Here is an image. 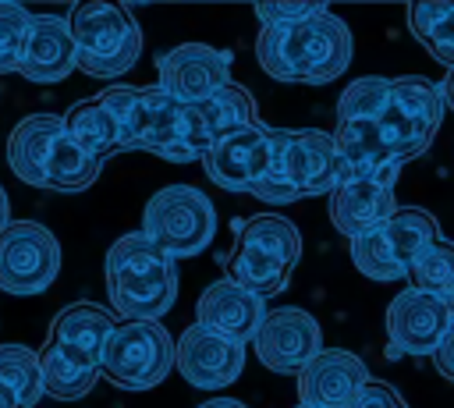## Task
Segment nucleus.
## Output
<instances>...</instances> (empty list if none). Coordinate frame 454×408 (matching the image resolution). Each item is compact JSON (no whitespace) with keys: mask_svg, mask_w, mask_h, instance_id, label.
<instances>
[{"mask_svg":"<svg viewBox=\"0 0 454 408\" xmlns=\"http://www.w3.org/2000/svg\"><path fill=\"white\" fill-rule=\"evenodd\" d=\"M99 99L117 121L121 149H138V142H142V85H106L99 92Z\"/></svg>","mask_w":454,"mask_h":408,"instance_id":"c756f323","label":"nucleus"},{"mask_svg":"<svg viewBox=\"0 0 454 408\" xmlns=\"http://www.w3.org/2000/svg\"><path fill=\"white\" fill-rule=\"evenodd\" d=\"M64 124H67V135L74 138V145L82 153H89L92 160H106L114 153H121V131H117V121L114 114L103 106L99 96L92 99H78L67 114H64Z\"/></svg>","mask_w":454,"mask_h":408,"instance_id":"b1692460","label":"nucleus"},{"mask_svg":"<svg viewBox=\"0 0 454 408\" xmlns=\"http://www.w3.org/2000/svg\"><path fill=\"white\" fill-rule=\"evenodd\" d=\"M262 319H266V302L255 298L252 291H245L241 284H234L231 277L213 280L195 302V323H202L206 330H213L220 337H231L238 344L255 341Z\"/></svg>","mask_w":454,"mask_h":408,"instance_id":"aec40b11","label":"nucleus"},{"mask_svg":"<svg viewBox=\"0 0 454 408\" xmlns=\"http://www.w3.org/2000/svg\"><path fill=\"white\" fill-rule=\"evenodd\" d=\"M156 85L188 106L209 103L213 96L234 85L231 57L206 43H181L163 57H156Z\"/></svg>","mask_w":454,"mask_h":408,"instance_id":"4468645a","label":"nucleus"},{"mask_svg":"<svg viewBox=\"0 0 454 408\" xmlns=\"http://www.w3.org/2000/svg\"><path fill=\"white\" fill-rule=\"evenodd\" d=\"M7 224H11V202H7V192L0 188V234L7 231Z\"/></svg>","mask_w":454,"mask_h":408,"instance_id":"e433bc0d","label":"nucleus"},{"mask_svg":"<svg viewBox=\"0 0 454 408\" xmlns=\"http://www.w3.org/2000/svg\"><path fill=\"white\" fill-rule=\"evenodd\" d=\"M60 273V241L35 220H11L0 234V291L43 294Z\"/></svg>","mask_w":454,"mask_h":408,"instance_id":"9b49d317","label":"nucleus"},{"mask_svg":"<svg viewBox=\"0 0 454 408\" xmlns=\"http://www.w3.org/2000/svg\"><path fill=\"white\" fill-rule=\"evenodd\" d=\"M340 184L333 135L316 128H273V170L255 192L262 202H298L326 195Z\"/></svg>","mask_w":454,"mask_h":408,"instance_id":"423d86ee","label":"nucleus"},{"mask_svg":"<svg viewBox=\"0 0 454 408\" xmlns=\"http://www.w3.org/2000/svg\"><path fill=\"white\" fill-rule=\"evenodd\" d=\"M351 408H408L404 397L390 387V383H380V380H369L362 387V394L351 401Z\"/></svg>","mask_w":454,"mask_h":408,"instance_id":"473e14b6","label":"nucleus"},{"mask_svg":"<svg viewBox=\"0 0 454 408\" xmlns=\"http://www.w3.org/2000/svg\"><path fill=\"white\" fill-rule=\"evenodd\" d=\"M174 369L199 390H223L245 369V344L220 337L202 323H192L177 337Z\"/></svg>","mask_w":454,"mask_h":408,"instance_id":"f3484780","label":"nucleus"},{"mask_svg":"<svg viewBox=\"0 0 454 408\" xmlns=\"http://www.w3.org/2000/svg\"><path fill=\"white\" fill-rule=\"evenodd\" d=\"M255 355L273 373H301L319 351H323V330L312 312L298 305L270 309L259 333H255Z\"/></svg>","mask_w":454,"mask_h":408,"instance_id":"dca6fc26","label":"nucleus"},{"mask_svg":"<svg viewBox=\"0 0 454 408\" xmlns=\"http://www.w3.org/2000/svg\"><path fill=\"white\" fill-rule=\"evenodd\" d=\"M433 365H436V373H440L443 380L454 383V326L447 330V337H443L440 348L433 351Z\"/></svg>","mask_w":454,"mask_h":408,"instance_id":"72a5a7b5","label":"nucleus"},{"mask_svg":"<svg viewBox=\"0 0 454 408\" xmlns=\"http://www.w3.org/2000/svg\"><path fill=\"white\" fill-rule=\"evenodd\" d=\"M39 358H43V387H46V397L78 401L99 380V362L71 351L60 341H46V348L39 351Z\"/></svg>","mask_w":454,"mask_h":408,"instance_id":"5701e85b","label":"nucleus"},{"mask_svg":"<svg viewBox=\"0 0 454 408\" xmlns=\"http://www.w3.org/2000/svg\"><path fill=\"white\" fill-rule=\"evenodd\" d=\"M174 351L177 341L167 333L163 323L117 319L99 358V376H106L121 390H149L163 383L167 373L174 369Z\"/></svg>","mask_w":454,"mask_h":408,"instance_id":"6e6552de","label":"nucleus"},{"mask_svg":"<svg viewBox=\"0 0 454 408\" xmlns=\"http://www.w3.org/2000/svg\"><path fill=\"white\" fill-rule=\"evenodd\" d=\"M78 67V50L67 18L57 14H32L25 50L18 60V75L35 85H53L64 82Z\"/></svg>","mask_w":454,"mask_h":408,"instance_id":"6ab92c4d","label":"nucleus"},{"mask_svg":"<svg viewBox=\"0 0 454 408\" xmlns=\"http://www.w3.org/2000/svg\"><path fill=\"white\" fill-rule=\"evenodd\" d=\"M0 383L14 394L18 408H35L46 397L39 351L25 344H0Z\"/></svg>","mask_w":454,"mask_h":408,"instance_id":"bb28decb","label":"nucleus"},{"mask_svg":"<svg viewBox=\"0 0 454 408\" xmlns=\"http://www.w3.org/2000/svg\"><path fill=\"white\" fill-rule=\"evenodd\" d=\"M326 7L323 4H259L255 7V18L262 21V28H273V25H298V21H309L316 14H323Z\"/></svg>","mask_w":454,"mask_h":408,"instance_id":"2f4dec72","label":"nucleus"},{"mask_svg":"<svg viewBox=\"0 0 454 408\" xmlns=\"http://www.w3.org/2000/svg\"><path fill=\"white\" fill-rule=\"evenodd\" d=\"M408 287L447 298V291L454 287V241L447 238H433L411 263L408 270Z\"/></svg>","mask_w":454,"mask_h":408,"instance_id":"cd10ccee","label":"nucleus"},{"mask_svg":"<svg viewBox=\"0 0 454 408\" xmlns=\"http://www.w3.org/2000/svg\"><path fill=\"white\" fill-rule=\"evenodd\" d=\"M454 326L443 298L404 287L387 305V355H433Z\"/></svg>","mask_w":454,"mask_h":408,"instance_id":"2eb2a0df","label":"nucleus"},{"mask_svg":"<svg viewBox=\"0 0 454 408\" xmlns=\"http://www.w3.org/2000/svg\"><path fill=\"white\" fill-rule=\"evenodd\" d=\"M404 18H408V32L422 43V50L450 71L454 67V4L450 0L411 4Z\"/></svg>","mask_w":454,"mask_h":408,"instance_id":"393cba45","label":"nucleus"},{"mask_svg":"<svg viewBox=\"0 0 454 408\" xmlns=\"http://www.w3.org/2000/svg\"><path fill=\"white\" fill-rule=\"evenodd\" d=\"M301 259V234L291 220L259 213L234 224V252L227 259L231 280L255 298H273L287 287Z\"/></svg>","mask_w":454,"mask_h":408,"instance_id":"39448f33","label":"nucleus"},{"mask_svg":"<svg viewBox=\"0 0 454 408\" xmlns=\"http://www.w3.org/2000/svg\"><path fill=\"white\" fill-rule=\"evenodd\" d=\"M32 14L21 4H0V75L18 71Z\"/></svg>","mask_w":454,"mask_h":408,"instance_id":"7c9ffc66","label":"nucleus"},{"mask_svg":"<svg viewBox=\"0 0 454 408\" xmlns=\"http://www.w3.org/2000/svg\"><path fill=\"white\" fill-rule=\"evenodd\" d=\"M142 234L174 259L199 255L216 234V209L195 184H167L142 209Z\"/></svg>","mask_w":454,"mask_h":408,"instance_id":"1a4fd4ad","label":"nucleus"},{"mask_svg":"<svg viewBox=\"0 0 454 408\" xmlns=\"http://www.w3.org/2000/svg\"><path fill=\"white\" fill-rule=\"evenodd\" d=\"M440 96H443V106L454 110V67L443 75V82H440Z\"/></svg>","mask_w":454,"mask_h":408,"instance_id":"f704fd0d","label":"nucleus"},{"mask_svg":"<svg viewBox=\"0 0 454 408\" xmlns=\"http://www.w3.org/2000/svg\"><path fill=\"white\" fill-rule=\"evenodd\" d=\"M67 25L78 50V71H85L89 78H117L142 53V28L124 4H74Z\"/></svg>","mask_w":454,"mask_h":408,"instance_id":"0eeeda50","label":"nucleus"},{"mask_svg":"<svg viewBox=\"0 0 454 408\" xmlns=\"http://www.w3.org/2000/svg\"><path fill=\"white\" fill-rule=\"evenodd\" d=\"M195 114H199V124H202L209 145L259 121V117H255V103H252V96H248L245 85H231V89H223V92L213 96L209 103H199Z\"/></svg>","mask_w":454,"mask_h":408,"instance_id":"a878e982","label":"nucleus"},{"mask_svg":"<svg viewBox=\"0 0 454 408\" xmlns=\"http://www.w3.org/2000/svg\"><path fill=\"white\" fill-rule=\"evenodd\" d=\"M7 163L18 181L53 192H85L99 177V160L67 135L64 114H28L7 138Z\"/></svg>","mask_w":454,"mask_h":408,"instance_id":"7ed1b4c3","label":"nucleus"},{"mask_svg":"<svg viewBox=\"0 0 454 408\" xmlns=\"http://www.w3.org/2000/svg\"><path fill=\"white\" fill-rule=\"evenodd\" d=\"M199 408H248V404L238 401V397H209V401H202Z\"/></svg>","mask_w":454,"mask_h":408,"instance_id":"c9c22d12","label":"nucleus"},{"mask_svg":"<svg viewBox=\"0 0 454 408\" xmlns=\"http://www.w3.org/2000/svg\"><path fill=\"white\" fill-rule=\"evenodd\" d=\"M365 362L348 348H323L298 373V404L305 408H351L369 383Z\"/></svg>","mask_w":454,"mask_h":408,"instance_id":"a211bd4d","label":"nucleus"},{"mask_svg":"<svg viewBox=\"0 0 454 408\" xmlns=\"http://www.w3.org/2000/svg\"><path fill=\"white\" fill-rule=\"evenodd\" d=\"M117 319L110 309L96 305V302H74V305H64L53 323H50V341H60L67 344L71 351L99 362L103 358V348L114 333Z\"/></svg>","mask_w":454,"mask_h":408,"instance_id":"4be33fe9","label":"nucleus"},{"mask_svg":"<svg viewBox=\"0 0 454 408\" xmlns=\"http://www.w3.org/2000/svg\"><path fill=\"white\" fill-rule=\"evenodd\" d=\"M106 294L121 319H156L177 298V259L142 231L121 234L106 252Z\"/></svg>","mask_w":454,"mask_h":408,"instance_id":"20e7f679","label":"nucleus"},{"mask_svg":"<svg viewBox=\"0 0 454 408\" xmlns=\"http://www.w3.org/2000/svg\"><path fill=\"white\" fill-rule=\"evenodd\" d=\"M443 302H447V309H450V319H454V287L447 291V298H443Z\"/></svg>","mask_w":454,"mask_h":408,"instance_id":"58836bf2","label":"nucleus"},{"mask_svg":"<svg viewBox=\"0 0 454 408\" xmlns=\"http://www.w3.org/2000/svg\"><path fill=\"white\" fill-rule=\"evenodd\" d=\"M138 149L170 160V163H192L202 160L209 149V138L199 124L195 106L167 96L160 85H142V142Z\"/></svg>","mask_w":454,"mask_h":408,"instance_id":"f8f14e48","label":"nucleus"},{"mask_svg":"<svg viewBox=\"0 0 454 408\" xmlns=\"http://www.w3.org/2000/svg\"><path fill=\"white\" fill-rule=\"evenodd\" d=\"M298 408H305V404H298Z\"/></svg>","mask_w":454,"mask_h":408,"instance_id":"ea45409f","label":"nucleus"},{"mask_svg":"<svg viewBox=\"0 0 454 408\" xmlns=\"http://www.w3.org/2000/svg\"><path fill=\"white\" fill-rule=\"evenodd\" d=\"M206 177L223 192H248L255 195L273 170V128L255 121L220 142H213L202 156Z\"/></svg>","mask_w":454,"mask_h":408,"instance_id":"ddd939ff","label":"nucleus"},{"mask_svg":"<svg viewBox=\"0 0 454 408\" xmlns=\"http://www.w3.org/2000/svg\"><path fill=\"white\" fill-rule=\"evenodd\" d=\"M351 53H355L351 28L330 11L298 25L262 28L255 39L259 67L277 82L326 85L348 71Z\"/></svg>","mask_w":454,"mask_h":408,"instance_id":"f03ea898","label":"nucleus"},{"mask_svg":"<svg viewBox=\"0 0 454 408\" xmlns=\"http://www.w3.org/2000/svg\"><path fill=\"white\" fill-rule=\"evenodd\" d=\"M433 238H440L436 216L419 206H401L387 224H380L376 231L351 241V263L362 277H369L376 284L408 280L415 255Z\"/></svg>","mask_w":454,"mask_h":408,"instance_id":"9d476101","label":"nucleus"},{"mask_svg":"<svg viewBox=\"0 0 454 408\" xmlns=\"http://www.w3.org/2000/svg\"><path fill=\"white\" fill-rule=\"evenodd\" d=\"M443 121L440 85L422 75H401L390 85L387 106L372 121L337 124V170L340 181H397L401 163L422 156Z\"/></svg>","mask_w":454,"mask_h":408,"instance_id":"f257e3e1","label":"nucleus"},{"mask_svg":"<svg viewBox=\"0 0 454 408\" xmlns=\"http://www.w3.org/2000/svg\"><path fill=\"white\" fill-rule=\"evenodd\" d=\"M390 85L394 78H376V75H365L358 82H351L340 99H337V124H348V121H372L387 99H390Z\"/></svg>","mask_w":454,"mask_h":408,"instance_id":"c85d7f7f","label":"nucleus"},{"mask_svg":"<svg viewBox=\"0 0 454 408\" xmlns=\"http://www.w3.org/2000/svg\"><path fill=\"white\" fill-rule=\"evenodd\" d=\"M397 209L390 181H340L330 192V224L351 241L387 224Z\"/></svg>","mask_w":454,"mask_h":408,"instance_id":"412c9836","label":"nucleus"},{"mask_svg":"<svg viewBox=\"0 0 454 408\" xmlns=\"http://www.w3.org/2000/svg\"><path fill=\"white\" fill-rule=\"evenodd\" d=\"M0 408H18V401H14V394H11V390H7L4 383H0Z\"/></svg>","mask_w":454,"mask_h":408,"instance_id":"4c0bfd02","label":"nucleus"}]
</instances>
